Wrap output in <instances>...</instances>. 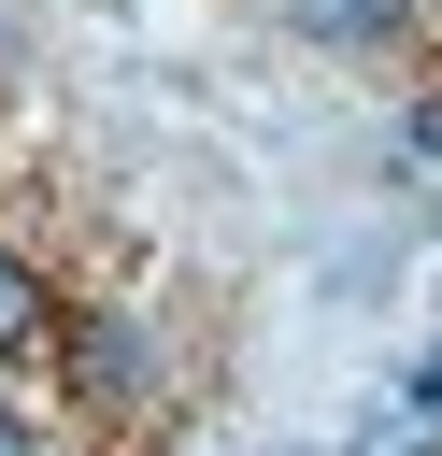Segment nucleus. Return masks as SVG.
Masks as SVG:
<instances>
[{
    "instance_id": "7ed1b4c3",
    "label": "nucleus",
    "mask_w": 442,
    "mask_h": 456,
    "mask_svg": "<svg viewBox=\"0 0 442 456\" xmlns=\"http://www.w3.org/2000/svg\"><path fill=\"white\" fill-rule=\"evenodd\" d=\"M399 413H442V342L413 356V385H399Z\"/></svg>"
},
{
    "instance_id": "f257e3e1",
    "label": "nucleus",
    "mask_w": 442,
    "mask_h": 456,
    "mask_svg": "<svg viewBox=\"0 0 442 456\" xmlns=\"http://www.w3.org/2000/svg\"><path fill=\"white\" fill-rule=\"evenodd\" d=\"M285 14H299V43H385L413 0H285Z\"/></svg>"
},
{
    "instance_id": "20e7f679",
    "label": "nucleus",
    "mask_w": 442,
    "mask_h": 456,
    "mask_svg": "<svg viewBox=\"0 0 442 456\" xmlns=\"http://www.w3.org/2000/svg\"><path fill=\"white\" fill-rule=\"evenodd\" d=\"M0 456H43V442H29V428H14V413H0Z\"/></svg>"
},
{
    "instance_id": "39448f33",
    "label": "nucleus",
    "mask_w": 442,
    "mask_h": 456,
    "mask_svg": "<svg viewBox=\"0 0 442 456\" xmlns=\"http://www.w3.org/2000/svg\"><path fill=\"white\" fill-rule=\"evenodd\" d=\"M285 456H314V442H285Z\"/></svg>"
},
{
    "instance_id": "f03ea898",
    "label": "nucleus",
    "mask_w": 442,
    "mask_h": 456,
    "mask_svg": "<svg viewBox=\"0 0 442 456\" xmlns=\"http://www.w3.org/2000/svg\"><path fill=\"white\" fill-rule=\"evenodd\" d=\"M14 342H43V285H29V256H0V356Z\"/></svg>"
}]
</instances>
